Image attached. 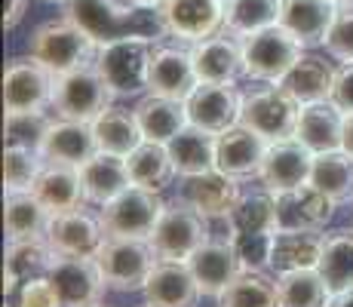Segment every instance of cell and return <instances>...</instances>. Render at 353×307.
<instances>
[{
    "mask_svg": "<svg viewBox=\"0 0 353 307\" xmlns=\"http://www.w3.org/2000/svg\"><path fill=\"white\" fill-rule=\"evenodd\" d=\"M62 16L71 19L96 46L123 37H154L166 34L160 10H145L129 0H65Z\"/></svg>",
    "mask_w": 353,
    "mask_h": 307,
    "instance_id": "1",
    "label": "cell"
},
{
    "mask_svg": "<svg viewBox=\"0 0 353 307\" xmlns=\"http://www.w3.org/2000/svg\"><path fill=\"white\" fill-rule=\"evenodd\" d=\"M154 52H157V40L154 37H123L99 46L96 68L101 71L105 83L111 86L114 99H126V95H139L151 90Z\"/></svg>",
    "mask_w": 353,
    "mask_h": 307,
    "instance_id": "2",
    "label": "cell"
},
{
    "mask_svg": "<svg viewBox=\"0 0 353 307\" xmlns=\"http://www.w3.org/2000/svg\"><path fill=\"white\" fill-rule=\"evenodd\" d=\"M209 237H212V221L191 200L179 197V200L166 203L157 228L148 240L157 249L160 261H188Z\"/></svg>",
    "mask_w": 353,
    "mask_h": 307,
    "instance_id": "3",
    "label": "cell"
},
{
    "mask_svg": "<svg viewBox=\"0 0 353 307\" xmlns=\"http://www.w3.org/2000/svg\"><path fill=\"white\" fill-rule=\"evenodd\" d=\"M108 289L114 292H139L148 286L154 268L160 264L157 249L141 237H108L96 255Z\"/></svg>",
    "mask_w": 353,
    "mask_h": 307,
    "instance_id": "4",
    "label": "cell"
},
{
    "mask_svg": "<svg viewBox=\"0 0 353 307\" xmlns=\"http://www.w3.org/2000/svg\"><path fill=\"white\" fill-rule=\"evenodd\" d=\"M301 56V40L292 37L283 25H270V28L243 37V77L280 83Z\"/></svg>",
    "mask_w": 353,
    "mask_h": 307,
    "instance_id": "5",
    "label": "cell"
},
{
    "mask_svg": "<svg viewBox=\"0 0 353 307\" xmlns=\"http://www.w3.org/2000/svg\"><path fill=\"white\" fill-rule=\"evenodd\" d=\"M28 46H31V56L43 61L56 77L96 61V52H99V46L65 16L40 25V28L31 34Z\"/></svg>",
    "mask_w": 353,
    "mask_h": 307,
    "instance_id": "6",
    "label": "cell"
},
{
    "mask_svg": "<svg viewBox=\"0 0 353 307\" xmlns=\"http://www.w3.org/2000/svg\"><path fill=\"white\" fill-rule=\"evenodd\" d=\"M111 99H114L111 86L105 83L96 61H90V65L77 68V71H68L56 80L52 108H56V114L65 120L92 123L101 111L111 108Z\"/></svg>",
    "mask_w": 353,
    "mask_h": 307,
    "instance_id": "7",
    "label": "cell"
},
{
    "mask_svg": "<svg viewBox=\"0 0 353 307\" xmlns=\"http://www.w3.org/2000/svg\"><path fill=\"white\" fill-rule=\"evenodd\" d=\"M56 80L40 59H10L3 71L6 114H43L56 99Z\"/></svg>",
    "mask_w": 353,
    "mask_h": 307,
    "instance_id": "8",
    "label": "cell"
},
{
    "mask_svg": "<svg viewBox=\"0 0 353 307\" xmlns=\"http://www.w3.org/2000/svg\"><path fill=\"white\" fill-rule=\"evenodd\" d=\"M163 209L160 190H148V188H139V184H129L120 197H114L108 206H101V224H105L108 237H148L154 234L157 228Z\"/></svg>",
    "mask_w": 353,
    "mask_h": 307,
    "instance_id": "9",
    "label": "cell"
},
{
    "mask_svg": "<svg viewBox=\"0 0 353 307\" xmlns=\"http://www.w3.org/2000/svg\"><path fill=\"white\" fill-rule=\"evenodd\" d=\"M298 114H301V105L280 83H274L268 90H255L243 95L240 123L255 129L268 141H283V139H295Z\"/></svg>",
    "mask_w": 353,
    "mask_h": 307,
    "instance_id": "10",
    "label": "cell"
},
{
    "mask_svg": "<svg viewBox=\"0 0 353 307\" xmlns=\"http://www.w3.org/2000/svg\"><path fill=\"white\" fill-rule=\"evenodd\" d=\"M50 279L62 298V307H101V298L108 289V279L96 258L56 255Z\"/></svg>",
    "mask_w": 353,
    "mask_h": 307,
    "instance_id": "11",
    "label": "cell"
},
{
    "mask_svg": "<svg viewBox=\"0 0 353 307\" xmlns=\"http://www.w3.org/2000/svg\"><path fill=\"white\" fill-rule=\"evenodd\" d=\"M160 16L166 34L200 43L225 31V0H166L160 6Z\"/></svg>",
    "mask_w": 353,
    "mask_h": 307,
    "instance_id": "12",
    "label": "cell"
},
{
    "mask_svg": "<svg viewBox=\"0 0 353 307\" xmlns=\"http://www.w3.org/2000/svg\"><path fill=\"white\" fill-rule=\"evenodd\" d=\"M314 151L307 145H301L298 139H283V141H270L268 157L261 163V179L264 190L270 194H283V190L301 188V184L310 181V172H314Z\"/></svg>",
    "mask_w": 353,
    "mask_h": 307,
    "instance_id": "13",
    "label": "cell"
},
{
    "mask_svg": "<svg viewBox=\"0 0 353 307\" xmlns=\"http://www.w3.org/2000/svg\"><path fill=\"white\" fill-rule=\"evenodd\" d=\"M188 268H191L196 283H200L203 295H212V298H219L221 292L246 270L230 237H209V240L188 258Z\"/></svg>",
    "mask_w": 353,
    "mask_h": 307,
    "instance_id": "14",
    "label": "cell"
},
{
    "mask_svg": "<svg viewBox=\"0 0 353 307\" xmlns=\"http://www.w3.org/2000/svg\"><path fill=\"white\" fill-rule=\"evenodd\" d=\"M105 240L108 230L101 224V218L90 215L86 209L52 215V224L46 230V243L52 246V252L71 258H96Z\"/></svg>",
    "mask_w": 353,
    "mask_h": 307,
    "instance_id": "15",
    "label": "cell"
},
{
    "mask_svg": "<svg viewBox=\"0 0 353 307\" xmlns=\"http://www.w3.org/2000/svg\"><path fill=\"white\" fill-rule=\"evenodd\" d=\"M185 105L194 126L206 129L212 135H221L240 123L243 95L234 90V83H200Z\"/></svg>",
    "mask_w": 353,
    "mask_h": 307,
    "instance_id": "16",
    "label": "cell"
},
{
    "mask_svg": "<svg viewBox=\"0 0 353 307\" xmlns=\"http://www.w3.org/2000/svg\"><path fill=\"white\" fill-rule=\"evenodd\" d=\"M270 141L264 135H258L255 129L243 126H230L228 132L219 135V157H215V166L221 169L230 179L243 181V179H252V175L261 172V163L268 157Z\"/></svg>",
    "mask_w": 353,
    "mask_h": 307,
    "instance_id": "17",
    "label": "cell"
},
{
    "mask_svg": "<svg viewBox=\"0 0 353 307\" xmlns=\"http://www.w3.org/2000/svg\"><path fill=\"white\" fill-rule=\"evenodd\" d=\"M274 197H276V221H280L276 230H323L332 221V212H335V203L323 190H316L310 181Z\"/></svg>",
    "mask_w": 353,
    "mask_h": 307,
    "instance_id": "18",
    "label": "cell"
},
{
    "mask_svg": "<svg viewBox=\"0 0 353 307\" xmlns=\"http://www.w3.org/2000/svg\"><path fill=\"white\" fill-rule=\"evenodd\" d=\"M31 194L37 197L52 215L74 212V209H83V203H90L86 200L80 166H71V163H46L40 179L34 181Z\"/></svg>",
    "mask_w": 353,
    "mask_h": 307,
    "instance_id": "19",
    "label": "cell"
},
{
    "mask_svg": "<svg viewBox=\"0 0 353 307\" xmlns=\"http://www.w3.org/2000/svg\"><path fill=\"white\" fill-rule=\"evenodd\" d=\"M295 139L307 145L314 154H329L344 148V111L335 101H314V105H301L298 114Z\"/></svg>",
    "mask_w": 353,
    "mask_h": 307,
    "instance_id": "20",
    "label": "cell"
},
{
    "mask_svg": "<svg viewBox=\"0 0 353 307\" xmlns=\"http://www.w3.org/2000/svg\"><path fill=\"white\" fill-rule=\"evenodd\" d=\"M46 163H71V166H83L86 160L99 154V141L92 132V123L80 120H56L46 129V139L40 145Z\"/></svg>",
    "mask_w": 353,
    "mask_h": 307,
    "instance_id": "21",
    "label": "cell"
},
{
    "mask_svg": "<svg viewBox=\"0 0 353 307\" xmlns=\"http://www.w3.org/2000/svg\"><path fill=\"white\" fill-rule=\"evenodd\" d=\"M191 59L200 83H234L243 74V43L225 31L194 43Z\"/></svg>",
    "mask_w": 353,
    "mask_h": 307,
    "instance_id": "22",
    "label": "cell"
},
{
    "mask_svg": "<svg viewBox=\"0 0 353 307\" xmlns=\"http://www.w3.org/2000/svg\"><path fill=\"white\" fill-rule=\"evenodd\" d=\"M338 3L335 0H283L280 25L292 37L301 40V46H323L325 34L335 22Z\"/></svg>",
    "mask_w": 353,
    "mask_h": 307,
    "instance_id": "23",
    "label": "cell"
},
{
    "mask_svg": "<svg viewBox=\"0 0 353 307\" xmlns=\"http://www.w3.org/2000/svg\"><path fill=\"white\" fill-rule=\"evenodd\" d=\"M196 86H200V77H196L191 52L175 50V46H157L151 61V92L188 101Z\"/></svg>",
    "mask_w": 353,
    "mask_h": 307,
    "instance_id": "24",
    "label": "cell"
},
{
    "mask_svg": "<svg viewBox=\"0 0 353 307\" xmlns=\"http://www.w3.org/2000/svg\"><path fill=\"white\" fill-rule=\"evenodd\" d=\"M141 292H145L148 304L157 307H196L203 295L188 261H160Z\"/></svg>",
    "mask_w": 353,
    "mask_h": 307,
    "instance_id": "25",
    "label": "cell"
},
{
    "mask_svg": "<svg viewBox=\"0 0 353 307\" xmlns=\"http://www.w3.org/2000/svg\"><path fill=\"white\" fill-rule=\"evenodd\" d=\"M185 200H191L209 221L230 218V212L240 203V181L225 175L221 169L185 179Z\"/></svg>",
    "mask_w": 353,
    "mask_h": 307,
    "instance_id": "26",
    "label": "cell"
},
{
    "mask_svg": "<svg viewBox=\"0 0 353 307\" xmlns=\"http://www.w3.org/2000/svg\"><path fill=\"white\" fill-rule=\"evenodd\" d=\"M335 74H338V68H332L323 56L304 52V56L292 65V71L280 80V86L298 101V105H314V101L332 99Z\"/></svg>",
    "mask_w": 353,
    "mask_h": 307,
    "instance_id": "27",
    "label": "cell"
},
{
    "mask_svg": "<svg viewBox=\"0 0 353 307\" xmlns=\"http://www.w3.org/2000/svg\"><path fill=\"white\" fill-rule=\"evenodd\" d=\"M135 117H139V126L145 132L148 141H160V145H169L175 135L185 126H191V117H188V105L179 99H169V95H145V99L135 105Z\"/></svg>",
    "mask_w": 353,
    "mask_h": 307,
    "instance_id": "28",
    "label": "cell"
},
{
    "mask_svg": "<svg viewBox=\"0 0 353 307\" xmlns=\"http://www.w3.org/2000/svg\"><path fill=\"white\" fill-rule=\"evenodd\" d=\"M56 252L46 240H16L6 249L3 261V295H12L22 283L37 277H50Z\"/></svg>",
    "mask_w": 353,
    "mask_h": 307,
    "instance_id": "29",
    "label": "cell"
},
{
    "mask_svg": "<svg viewBox=\"0 0 353 307\" xmlns=\"http://www.w3.org/2000/svg\"><path fill=\"white\" fill-rule=\"evenodd\" d=\"M169 157L175 163V172L191 179V175H203V172H212L215 166V157H219V135L206 132L200 126H185L172 141H169Z\"/></svg>",
    "mask_w": 353,
    "mask_h": 307,
    "instance_id": "30",
    "label": "cell"
},
{
    "mask_svg": "<svg viewBox=\"0 0 353 307\" xmlns=\"http://www.w3.org/2000/svg\"><path fill=\"white\" fill-rule=\"evenodd\" d=\"M80 175H83L86 200L96 203V206H108L114 197H120L129 184H132L126 157L105 154V151H99L92 160H86L83 166H80Z\"/></svg>",
    "mask_w": 353,
    "mask_h": 307,
    "instance_id": "31",
    "label": "cell"
},
{
    "mask_svg": "<svg viewBox=\"0 0 353 307\" xmlns=\"http://www.w3.org/2000/svg\"><path fill=\"white\" fill-rule=\"evenodd\" d=\"M320 230H276L274 234V252H270V268L276 274H289V270L316 268L323 255Z\"/></svg>",
    "mask_w": 353,
    "mask_h": 307,
    "instance_id": "32",
    "label": "cell"
},
{
    "mask_svg": "<svg viewBox=\"0 0 353 307\" xmlns=\"http://www.w3.org/2000/svg\"><path fill=\"white\" fill-rule=\"evenodd\" d=\"M92 132H96L99 151L117 154V157H129L141 141H145V132H141L135 111L114 108V105L92 120Z\"/></svg>",
    "mask_w": 353,
    "mask_h": 307,
    "instance_id": "33",
    "label": "cell"
},
{
    "mask_svg": "<svg viewBox=\"0 0 353 307\" xmlns=\"http://www.w3.org/2000/svg\"><path fill=\"white\" fill-rule=\"evenodd\" d=\"M52 224V212L31 194H6V237L16 240H46Z\"/></svg>",
    "mask_w": 353,
    "mask_h": 307,
    "instance_id": "34",
    "label": "cell"
},
{
    "mask_svg": "<svg viewBox=\"0 0 353 307\" xmlns=\"http://www.w3.org/2000/svg\"><path fill=\"white\" fill-rule=\"evenodd\" d=\"M316 270L323 274L332 295L353 289V228H341V230L325 234Z\"/></svg>",
    "mask_w": 353,
    "mask_h": 307,
    "instance_id": "35",
    "label": "cell"
},
{
    "mask_svg": "<svg viewBox=\"0 0 353 307\" xmlns=\"http://www.w3.org/2000/svg\"><path fill=\"white\" fill-rule=\"evenodd\" d=\"M310 184L323 190L335 206L353 200V157L347 151H329L314 157Z\"/></svg>",
    "mask_w": 353,
    "mask_h": 307,
    "instance_id": "36",
    "label": "cell"
},
{
    "mask_svg": "<svg viewBox=\"0 0 353 307\" xmlns=\"http://www.w3.org/2000/svg\"><path fill=\"white\" fill-rule=\"evenodd\" d=\"M126 166H129L132 184L148 188V190L166 188L175 175V163L169 157V148L160 145V141H148V139L126 157Z\"/></svg>",
    "mask_w": 353,
    "mask_h": 307,
    "instance_id": "37",
    "label": "cell"
},
{
    "mask_svg": "<svg viewBox=\"0 0 353 307\" xmlns=\"http://www.w3.org/2000/svg\"><path fill=\"white\" fill-rule=\"evenodd\" d=\"M283 0H225V34L249 37L270 25H280Z\"/></svg>",
    "mask_w": 353,
    "mask_h": 307,
    "instance_id": "38",
    "label": "cell"
},
{
    "mask_svg": "<svg viewBox=\"0 0 353 307\" xmlns=\"http://www.w3.org/2000/svg\"><path fill=\"white\" fill-rule=\"evenodd\" d=\"M219 307H283L280 286L264 270H243L219 295Z\"/></svg>",
    "mask_w": 353,
    "mask_h": 307,
    "instance_id": "39",
    "label": "cell"
},
{
    "mask_svg": "<svg viewBox=\"0 0 353 307\" xmlns=\"http://www.w3.org/2000/svg\"><path fill=\"white\" fill-rule=\"evenodd\" d=\"M276 286H280L283 307H329L332 301V289L316 268L276 274Z\"/></svg>",
    "mask_w": 353,
    "mask_h": 307,
    "instance_id": "40",
    "label": "cell"
},
{
    "mask_svg": "<svg viewBox=\"0 0 353 307\" xmlns=\"http://www.w3.org/2000/svg\"><path fill=\"white\" fill-rule=\"evenodd\" d=\"M230 228L234 234H276V197L270 190L240 197L236 209L230 212Z\"/></svg>",
    "mask_w": 353,
    "mask_h": 307,
    "instance_id": "41",
    "label": "cell"
},
{
    "mask_svg": "<svg viewBox=\"0 0 353 307\" xmlns=\"http://www.w3.org/2000/svg\"><path fill=\"white\" fill-rule=\"evenodd\" d=\"M43 166H46V160L40 151L6 145V151H3V188H6V194L34 190V181L40 179Z\"/></svg>",
    "mask_w": 353,
    "mask_h": 307,
    "instance_id": "42",
    "label": "cell"
},
{
    "mask_svg": "<svg viewBox=\"0 0 353 307\" xmlns=\"http://www.w3.org/2000/svg\"><path fill=\"white\" fill-rule=\"evenodd\" d=\"M50 120L43 114H6V145L40 151Z\"/></svg>",
    "mask_w": 353,
    "mask_h": 307,
    "instance_id": "43",
    "label": "cell"
},
{
    "mask_svg": "<svg viewBox=\"0 0 353 307\" xmlns=\"http://www.w3.org/2000/svg\"><path fill=\"white\" fill-rule=\"evenodd\" d=\"M325 52L338 61H353V3H338L335 22L325 34Z\"/></svg>",
    "mask_w": 353,
    "mask_h": 307,
    "instance_id": "44",
    "label": "cell"
},
{
    "mask_svg": "<svg viewBox=\"0 0 353 307\" xmlns=\"http://www.w3.org/2000/svg\"><path fill=\"white\" fill-rule=\"evenodd\" d=\"M236 246L243 268L246 270H264L270 268V252H274V234H234L230 237Z\"/></svg>",
    "mask_w": 353,
    "mask_h": 307,
    "instance_id": "45",
    "label": "cell"
},
{
    "mask_svg": "<svg viewBox=\"0 0 353 307\" xmlns=\"http://www.w3.org/2000/svg\"><path fill=\"white\" fill-rule=\"evenodd\" d=\"M16 307H62V298H59L50 277H37L19 286Z\"/></svg>",
    "mask_w": 353,
    "mask_h": 307,
    "instance_id": "46",
    "label": "cell"
},
{
    "mask_svg": "<svg viewBox=\"0 0 353 307\" xmlns=\"http://www.w3.org/2000/svg\"><path fill=\"white\" fill-rule=\"evenodd\" d=\"M332 101H335L344 114H353V61H344V65L338 68Z\"/></svg>",
    "mask_w": 353,
    "mask_h": 307,
    "instance_id": "47",
    "label": "cell"
},
{
    "mask_svg": "<svg viewBox=\"0 0 353 307\" xmlns=\"http://www.w3.org/2000/svg\"><path fill=\"white\" fill-rule=\"evenodd\" d=\"M28 12V0H6V12H3V28L12 31Z\"/></svg>",
    "mask_w": 353,
    "mask_h": 307,
    "instance_id": "48",
    "label": "cell"
},
{
    "mask_svg": "<svg viewBox=\"0 0 353 307\" xmlns=\"http://www.w3.org/2000/svg\"><path fill=\"white\" fill-rule=\"evenodd\" d=\"M341 151H347L353 157V114H344V148Z\"/></svg>",
    "mask_w": 353,
    "mask_h": 307,
    "instance_id": "49",
    "label": "cell"
},
{
    "mask_svg": "<svg viewBox=\"0 0 353 307\" xmlns=\"http://www.w3.org/2000/svg\"><path fill=\"white\" fill-rule=\"evenodd\" d=\"M329 307H353V289H347V292H338V295H332Z\"/></svg>",
    "mask_w": 353,
    "mask_h": 307,
    "instance_id": "50",
    "label": "cell"
},
{
    "mask_svg": "<svg viewBox=\"0 0 353 307\" xmlns=\"http://www.w3.org/2000/svg\"><path fill=\"white\" fill-rule=\"evenodd\" d=\"M129 3H135V6H145V10H160L166 0H129Z\"/></svg>",
    "mask_w": 353,
    "mask_h": 307,
    "instance_id": "51",
    "label": "cell"
},
{
    "mask_svg": "<svg viewBox=\"0 0 353 307\" xmlns=\"http://www.w3.org/2000/svg\"><path fill=\"white\" fill-rule=\"evenodd\" d=\"M46 3H65V0H46Z\"/></svg>",
    "mask_w": 353,
    "mask_h": 307,
    "instance_id": "52",
    "label": "cell"
},
{
    "mask_svg": "<svg viewBox=\"0 0 353 307\" xmlns=\"http://www.w3.org/2000/svg\"><path fill=\"white\" fill-rule=\"evenodd\" d=\"M335 3H353V0H335Z\"/></svg>",
    "mask_w": 353,
    "mask_h": 307,
    "instance_id": "53",
    "label": "cell"
},
{
    "mask_svg": "<svg viewBox=\"0 0 353 307\" xmlns=\"http://www.w3.org/2000/svg\"><path fill=\"white\" fill-rule=\"evenodd\" d=\"M141 307H157V304H141Z\"/></svg>",
    "mask_w": 353,
    "mask_h": 307,
    "instance_id": "54",
    "label": "cell"
}]
</instances>
